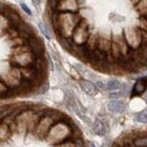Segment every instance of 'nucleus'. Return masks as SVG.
Masks as SVG:
<instances>
[{
    "mask_svg": "<svg viewBox=\"0 0 147 147\" xmlns=\"http://www.w3.org/2000/svg\"><path fill=\"white\" fill-rule=\"evenodd\" d=\"M105 19L88 62L115 74L147 68V0H97Z\"/></svg>",
    "mask_w": 147,
    "mask_h": 147,
    "instance_id": "f257e3e1",
    "label": "nucleus"
},
{
    "mask_svg": "<svg viewBox=\"0 0 147 147\" xmlns=\"http://www.w3.org/2000/svg\"><path fill=\"white\" fill-rule=\"evenodd\" d=\"M147 90V77H143L140 79H138L135 85H134V90L131 93V96H136V95H140Z\"/></svg>",
    "mask_w": 147,
    "mask_h": 147,
    "instance_id": "f03ea898",
    "label": "nucleus"
},
{
    "mask_svg": "<svg viewBox=\"0 0 147 147\" xmlns=\"http://www.w3.org/2000/svg\"><path fill=\"white\" fill-rule=\"evenodd\" d=\"M79 84H80L82 90L86 93L87 95H91V96L96 95V93H97V87H96V85H94V84H93L92 82L84 79V80H80V83H79Z\"/></svg>",
    "mask_w": 147,
    "mask_h": 147,
    "instance_id": "7ed1b4c3",
    "label": "nucleus"
},
{
    "mask_svg": "<svg viewBox=\"0 0 147 147\" xmlns=\"http://www.w3.org/2000/svg\"><path fill=\"white\" fill-rule=\"evenodd\" d=\"M108 109L111 112H113V113H122V112H125V110H126V107H125V104L122 102L113 100V101L109 102Z\"/></svg>",
    "mask_w": 147,
    "mask_h": 147,
    "instance_id": "20e7f679",
    "label": "nucleus"
},
{
    "mask_svg": "<svg viewBox=\"0 0 147 147\" xmlns=\"http://www.w3.org/2000/svg\"><path fill=\"white\" fill-rule=\"evenodd\" d=\"M93 130H94V132H95L96 135H98V136H104V135L107 134V129L104 127L103 122H101V121H98V120H96V121L94 122V125H93Z\"/></svg>",
    "mask_w": 147,
    "mask_h": 147,
    "instance_id": "39448f33",
    "label": "nucleus"
},
{
    "mask_svg": "<svg viewBox=\"0 0 147 147\" xmlns=\"http://www.w3.org/2000/svg\"><path fill=\"white\" fill-rule=\"evenodd\" d=\"M145 134L146 132H142V135L134 139V145L136 147H147V136Z\"/></svg>",
    "mask_w": 147,
    "mask_h": 147,
    "instance_id": "423d86ee",
    "label": "nucleus"
},
{
    "mask_svg": "<svg viewBox=\"0 0 147 147\" xmlns=\"http://www.w3.org/2000/svg\"><path fill=\"white\" fill-rule=\"evenodd\" d=\"M120 87V83L117 79H111L107 83V90L109 91H117Z\"/></svg>",
    "mask_w": 147,
    "mask_h": 147,
    "instance_id": "0eeeda50",
    "label": "nucleus"
},
{
    "mask_svg": "<svg viewBox=\"0 0 147 147\" xmlns=\"http://www.w3.org/2000/svg\"><path fill=\"white\" fill-rule=\"evenodd\" d=\"M136 120L138 122H142V123H147V112H140L137 114L136 117Z\"/></svg>",
    "mask_w": 147,
    "mask_h": 147,
    "instance_id": "6e6552de",
    "label": "nucleus"
},
{
    "mask_svg": "<svg viewBox=\"0 0 147 147\" xmlns=\"http://www.w3.org/2000/svg\"><path fill=\"white\" fill-rule=\"evenodd\" d=\"M55 147H77L76 146V144H75V142H63V143H60V144H57Z\"/></svg>",
    "mask_w": 147,
    "mask_h": 147,
    "instance_id": "1a4fd4ad",
    "label": "nucleus"
},
{
    "mask_svg": "<svg viewBox=\"0 0 147 147\" xmlns=\"http://www.w3.org/2000/svg\"><path fill=\"white\" fill-rule=\"evenodd\" d=\"M38 27H40V30L42 31V33L45 35V37H47V38H51V35L49 34V32H48L47 27H45V26H44L42 23H38Z\"/></svg>",
    "mask_w": 147,
    "mask_h": 147,
    "instance_id": "9d476101",
    "label": "nucleus"
},
{
    "mask_svg": "<svg viewBox=\"0 0 147 147\" xmlns=\"http://www.w3.org/2000/svg\"><path fill=\"white\" fill-rule=\"evenodd\" d=\"M20 7H22V9H23V10H24L26 14H28V15H32V11L30 10V8H28V7H27V6H26L24 2H22V3H20Z\"/></svg>",
    "mask_w": 147,
    "mask_h": 147,
    "instance_id": "9b49d317",
    "label": "nucleus"
},
{
    "mask_svg": "<svg viewBox=\"0 0 147 147\" xmlns=\"http://www.w3.org/2000/svg\"><path fill=\"white\" fill-rule=\"evenodd\" d=\"M96 87H97V90H105L107 88V85H104L103 83H101V82H96Z\"/></svg>",
    "mask_w": 147,
    "mask_h": 147,
    "instance_id": "f8f14e48",
    "label": "nucleus"
},
{
    "mask_svg": "<svg viewBox=\"0 0 147 147\" xmlns=\"http://www.w3.org/2000/svg\"><path fill=\"white\" fill-rule=\"evenodd\" d=\"M119 96H120L119 93H112V94H110V98H118Z\"/></svg>",
    "mask_w": 147,
    "mask_h": 147,
    "instance_id": "ddd939ff",
    "label": "nucleus"
},
{
    "mask_svg": "<svg viewBox=\"0 0 147 147\" xmlns=\"http://www.w3.org/2000/svg\"><path fill=\"white\" fill-rule=\"evenodd\" d=\"M32 2H33V5H34V6H38V5H40V2H41V0H32Z\"/></svg>",
    "mask_w": 147,
    "mask_h": 147,
    "instance_id": "4468645a",
    "label": "nucleus"
},
{
    "mask_svg": "<svg viewBox=\"0 0 147 147\" xmlns=\"http://www.w3.org/2000/svg\"><path fill=\"white\" fill-rule=\"evenodd\" d=\"M90 147H96V146H95V145H94L93 143H91V144H90Z\"/></svg>",
    "mask_w": 147,
    "mask_h": 147,
    "instance_id": "2eb2a0df",
    "label": "nucleus"
},
{
    "mask_svg": "<svg viewBox=\"0 0 147 147\" xmlns=\"http://www.w3.org/2000/svg\"><path fill=\"white\" fill-rule=\"evenodd\" d=\"M0 111H1V109H0Z\"/></svg>",
    "mask_w": 147,
    "mask_h": 147,
    "instance_id": "dca6fc26",
    "label": "nucleus"
}]
</instances>
